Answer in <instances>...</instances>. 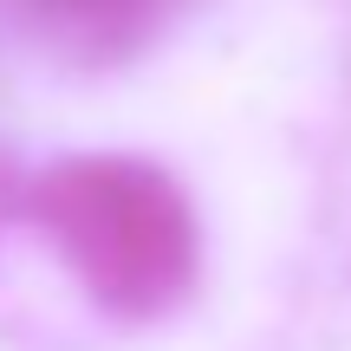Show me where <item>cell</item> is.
<instances>
[{"label": "cell", "instance_id": "1", "mask_svg": "<svg viewBox=\"0 0 351 351\" xmlns=\"http://www.w3.org/2000/svg\"><path fill=\"white\" fill-rule=\"evenodd\" d=\"M39 221L85 274V287L117 313H156L189 287L195 228L176 189L143 163L85 156L39 182Z\"/></svg>", "mask_w": 351, "mask_h": 351}, {"label": "cell", "instance_id": "2", "mask_svg": "<svg viewBox=\"0 0 351 351\" xmlns=\"http://www.w3.org/2000/svg\"><path fill=\"white\" fill-rule=\"evenodd\" d=\"M163 7L169 0H46L52 26H65L85 46H130V39H143L156 26Z\"/></svg>", "mask_w": 351, "mask_h": 351}]
</instances>
